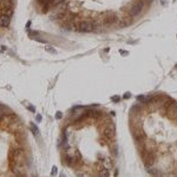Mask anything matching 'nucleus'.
Wrapping results in <instances>:
<instances>
[{"mask_svg": "<svg viewBox=\"0 0 177 177\" xmlns=\"http://www.w3.org/2000/svg\"><path fill=\"white\" fill-rule=\"evenodd\" d=\"M129 130L145 170L177 175V101L163 92L138 97L129 112Z\"/></svg>", "mask_w": 177, "mask_h": 177, "instance_id": "f257e3e1", "label": "nucleus"}, {"mask_svg": "<svg viewBox=\"0 0 177 177\" xmlns=\"http://www.w3.org/2000/svg\"><path fill=\"white\" fill-rule=\"evenodd\" d=\"M61 161L78 175L111 176L118 162L113 113L102 108L83 109L70 118L61 138Z\"/></svg>", "mask_w": 177, "mask_h": 177, "instance_id": "f03ea898", "label": "nucleus"}, {"mask_svg": "<svg viewBox=\"0 0 177 177\" xmlns=\"http://www.w3.org/2000/svg\"><path fill=\"white\" fill-rule=\"evenodd\" d=\"M153 0H38L60 29L76 33L104 34L128 29L143 19Z\"/></svg>", "mask_w": 177, "mask_h": 177, "instance_id": "7ed1b4c3", "label": "nucleus"}, {"mask_svg": "<svg viewBox=\"0 0 177 177\" xmlns=\"http://www.w3.org/2000/svg\"><path fill=\"white\" fill-rule=\"evenodd\" d=\"M17 0H0V31L7 29L14 14Z\"/></svg>", "mask_w": 177, "mask_h": 177, "instance_id": "20e7f679", "label": "nucleus"}, {"mask_svg": "<svg viewBox=\"0 0 177 177\" xmlns=\"http://www.w3.org/2000/svg\"><path fill=\"white\" fill-rule=\"evenodd\" d=\"M31 128H32V132L36 135V136H39V131H38V128L34 125V124H31Z\"/></svg>", "mask_w": 177, "mask_h": 177, "instance_id": "39448f33", "label": "nucleus"}, {"mask_svg": "<svg viewBox=\"0 0 177 177\" xmlns=\"http://www.w3.org/2000/svg\"><path fill=\"white\" fill-rule=\"evenodd\" d=\"M56 173H57V168H53L51 171V175H56Z\"/></svg>", "mask_w": 177, "mask_h": 177, "instance_id": "423d86ee", "label": "nucleus"}, {"mask_svg": "<svg viewBox=\"0 0 177 177\" xmlns=\"http://www.w3.org/2000/svg\"><path fill=\"white\" fill-rule=\"evenodd\" d=\"M61 116H63V115H61V112H57V115H56V117H57V118H61Z\"/></svg>", "mask_w": 177, "mask_h": 177, "instance_id": "0eeeda50", "label": "nucleus"}, {"mask_svg": "<svg viewBox=\"0 0 177 177\" xmlns=\"http://www.w3.org/2000/svg\"><path fill=\"white\" fill-rule=\"evenodd\" d=\"M37 121H38V122L41 121V116H40V115H37Z\"/></svg>", "mask_w": 177, "mask_h": 177, "instance_id": "6e6552de", "label": "nucleus"}]
</instances>
